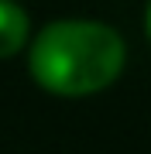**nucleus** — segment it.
Listing matches in <instances>:
<instances>
[{"label": "nucleus", "mask_w": 151, "mask_h": 154, "mask_svg": "<svg viewBox=\"0 0 151 154\" xmlns=\"http://www.w3.org/2000/svg\"><path fill=\"white\" fill-rule=\"evenodd\" d=\"M124 69V41L100 21H55L31 45V75L58 96L100 93Z\"/></svg>", "instance_id": "obj_1"}, {"label": "nucleus", "mask_w": 151, "mask_h": 154, "mask_svg": "<svg viewBox=\"0 0 151 154\" xmlns=\"http://www.w3.org/2000/svg\"><path fill=\"white\" fill-rule=\"evenodd\" d=\"M28 41V14L14 0H0V58H11Z\"/></svg>", "instance_id": "obj_2"}, {"label": "nucleus", "mask_w": 151, "mask_h": 154, "mask_svg": "<svg viewBox=\"0 0 151 154\" xmlns=\"http://www.w3.org/2000/svg\"><path fill=\"white\" fill-rule=\"evenodd\" d=\"M148 34H151V7H148Z\"/></svg>", "instance_id": "obj_3"}]
</instances>
